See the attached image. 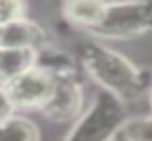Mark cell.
I'll use <instances>...</instances> for the list:
<instances>
[{"label": "cell", "mask_w": 152, "mask_h": 141, "mask_svg": "<svg viewBox=\"0 0 152 141\" xmlns=\"http://www.w3.org/2000/svg\"><path fill=\"white\" fill-rule=\"evenodd\" d=\"M0 141H39V132L30 120L9 116L0 124Z\"/></svg>", "instance_id": "9"}, {"label": "cell", "mask_w": 152, "mask_h": 141, "mask_svg": "<svg viewBox=\"0 0 152 141\" xmlns=\"http://www.w3.org/2000/svg\"><path fill=\"white\" fill-rule=\"evenodd\" d=\"M85 65L90 74L120 99L133 97L140 88V76L136 69L120 55L106 48L90 46L85 49Z\"/></svg>", "instance_id": "1"}, {"label": "cell", "mask_w": 152, "mask_h": 141, "mask_svg": "<svg viewBox=\"0 0 152 141\" xmlns=\"http://www.w3.org/2000/svg\"><path fill=\"white\" fill-rule=\"evenodd\" d=\"M55 74L41 67H32L2 88L12 108H44L55 92Z\"/></svg>", "instance_id": "2"}, {"label": "cell", "mask_w": 152, "mask_h": 141, "mask_svg": "<svg viewBox=\"0 0 152 141\" xmlns=\"http://www.w3.org/2000/svg\"><path fill=\"white\" fill-rule=\"evenodd\" d=\"M36 67V49L0 48V86Z\"/></svg>", "instance_id": "7"}, {"label": "cell", "mask_w": 152, "mask_h": 141, "mask_svg": "<svg viewBox=\"0 0 152 141\" xmlns=\"http://www.w3.org/2000/svg\"><path fill=\"white\" fill-rule=\"evenodd\" d=\"M12 106L9 102V99H7V95H5V92H4V88L0 86V124L4 122V120H7L9 116H12Z\"/></svg>", "instance_id": "12"}, {"label": "cell", "mask_w": 152, "mask_h": 141, "mask_svg": "<svg viewBox=\"0 0 152 141\" xmlns=\"http://www.w3.org/2000/svg\"><path fill=\"white\" fill-rule=\"evenodd\" d=\"M81 108V92L75 81L71 79H58L55 85V92L48 104L42 109L55 120H69L78 115Z\"/></svg>", "instance_id": "4"}, {"label": "cell", "mask_w": 152, "mask_h": 141, "mask_svg": "<svg viewBox=\"0 0 152 141\" xmlns=\"http://www.w3.org/2000/svg\"><path fill=\"white\" fill-rule=\"evenodd\" d=\"M42 39V32L37 25L23 20L0 27V48H25L36 49Z\"/></svg>", "instance_id": "6"}, {"label": "cell", "mask_w": 152, "mask_h": 141, "mask_svg": "<svg viewBox=\"0 0 152 141\" xmlns=\"http://www.w3.org/2000/svg\"><path fill=\"white\" fill-rule=\"evenodd\" d=\"M112 99V94L108 95V101L104 106V111L103 113H97V106L88 113L87 118H83V122L78 125L75 132L71 134V138L67 141H104L110 134H104V132H96V127H101L103 124H108V122H113V120H120V109L118 104Z\"/></svg>", "instance_id": "5"}, {"label": "cell", "mask_w": 152, "mask_h": 141, "mask_svg": "<svg viewBox=\"0 0 152 141\" xmlns=\"http://www.w3.org/2000/svg\"><path fill=\"white\" fill-rule=\"evenodd\" d=\"M124 136L129 141H152V118H140L122 127Z\"/></svg>", "instance_id": "10"}, {"label": "cell", "mask_w": 152, "mask_h": 141, "mask_svg": "<svg viewBox=\"0 0 152 141\" xmlns=\"http://www.w3.org/2000/svg\"><path fill=\"white\" fill-rule=\"evenodd\" d=\"M152 27V4H106L101 23L92 28L104 37L140 34Z\"/></svg>", "instance_id": "3"}, {"label": "cell", "mask_w": 152, "mask_h": 141, "mask_svg": "<svg viewBox=\"0 0 152 141\" xmlns=\"http://www.w3.org/2000/svg\"><path fill=\"white\" fill-rule=\"evenodd\" d=\"M66 14L71 21L85 25L88 28H96L106 11V4L103 2H69L64 5Z\"/></svg>", "instance_id": "8"}, {"label": "cell", "mask_w": 152, "mask_h": 141, "mask_svg": "<svg viewBox=\"0 0 152 141\" xmlns=\"http://www.w3.org/2000/svg\"><path fill=\"white\" fill-rule=\"evenodd\" d=\"M23 12H25V5L21 2L0 0V27L23 20Z\"/></svg>", "instance_id": "11"}]
</instances>
